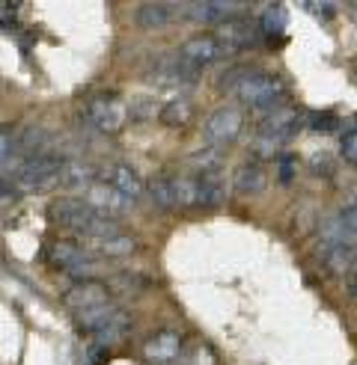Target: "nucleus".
I'll use <instances>...</instances> for the list:
<instances>
[{
	"label": "nucleus",
	"mask_w": 357,
	"mask_h": 365,
	"mask_svg": "<svg viewBox=\"0 0 357 365\" xmlns=\"http://www.w3.org/2000/svg\"><path fill=\"white\" fill-rule=\"evenodd\" d=\"M173 21V6L167 4H143L137 9V27L143 30H164Z\"/></svg>",
	"instance_id": "21"
},
{
	"label": "nucleus",
	"mask_w": 357,
	"mask_h": 365,
	"mask_svg": "<svg viewBox=\"0 0 357 365\" xmlns=\"http://www.w3.org/2000/svg\"><path fill=\"white\" fill-rule=\"evenodd\" d=\"M12 149H15V137L9 128H0V167L12 158Z\"/></svg>",
	"instance_id": "27"
},
{
	"label": "nucleus",
	"mask_w": 357,
	"mask_h": 365,
	"mask_svg": "<svg viewBox=\"0 0 357 365\" xmlns=\"http://www.w3.org/2000/svg\"><path fill=\"white\" fill-rule=\"evenodd\" d=\"M63 300H66V306H69V312L78 315V312H84V309H89V306L107 303V300H111V291H107V285L89 279V282H78L75 288H69Z\"/></svg>",
	"instance_id": "11"
},
{
	"label": "nucleus",
	"mask_w": 357,
	"mask_h": 365,
	"mask_svg": "<svg viewBox=\"0 0 357 365\" xmlns=\"http://www.w3.org/2000/svg\"><path fill=\"white\" fill-rule=\"evenodd\" d=\"M310 125L316 128V131H333L336 116L333 113H316V116H310Z\"/></svg>",
	"instance_id": "30"
},
{
	"label": "nucleus",
	"mask_w": 357,
	"mask_h": 365,
	"mask_svg": "<svg viewBox=\"0 0 357 365\" xmlns=\"http://www.w3.org/2000/svg\"><path fill=\"white\" fill-rule=\"evenodd\" d=\"M232 93L250 110H271L283 98V81L268 75V71H247Z\"/></svg>",
	"instance_id": "2"
},
{
	"label": "nucleus",
	"mask_w": 357,
	"mask_h": 365,
	"mask_svg": "<svg viewBox=\"0 0 357 365\" xmlns=\"http://www.w3.org/2000/svg\"><path fill=\"white\" fill-rule=\"evenodd\" d=\"M51 220L57 226H63V229L84 235V238H93V241H104V238H116V235H122V226L116 220L99 217L84 199H71V196L54 199L51 202Z\"/></svg>",
	"instance_id": "1"
},
{
	"label": "nucleus",
	"mask_w": 357,
	"mask_h": 365,
	"mask_svg": "<svg viewBox=\"0 0 357 365\" xmlns=\"http://www.w3.org/2000/svg\"><path fill=\"white\" fill-rule=\"evenodd\" d=\"M241 128H244V116H241L238 107H232V104L218 107V110H214L203 125V143L208 145V149H221L223 152L226 145H232L238 140Z\"/></svg>",
	"instance_id": "6"
},
{
	"label": "nucleus",
	"mask_w": 357,
	"mask_h": 365,
	"mask_svg": "<svg viewBox=\"0 0 357 365\" xmlns=\"http://www.w3.org/2000/svg\"><path fill=\"white\" fill-rule=\"evenodd\" d=\"M336 220L343 223L346 229L357 232V205H348V208H343V211H339V217H336Z\"/></svg>",
	"instance_id": "31"
},
{
	"label": "nucleus",
	"mask_w": 357,
	"mask_h": 365,
	"mask_svg": "<svg viewBox=\"0 0 357 365\" xmlns=\"http://www.w3.org/2000/svg\"><path fill=\"white\" fill-rule=\"evenodd\" d=\"M221 45L218 39H214L211 33H200V36H191V39L182 45V51H178V60H182L188 68L200 71L206 66H211L214 60H221Z\"/></svg>",
	"instance_id": "10"
},
{
	"label": "nucleus",
	"mask_w": 357,
	"mask_h": 365,
	"mask_svg": "<svg viewBox=\"0 0 357 365\" xmlns=\"http://www.w3.org/2000/svg\"><path fill=\"white\" fill-rule=\"evenodd\" d=\"M221 160H223V152L221 149H208V145H206V149L203 152H193L191 158H188V163H191V170L193 173H218L221 170Z\"/></svg>",
	"instance_id": "26"
},
{
	"label": "nucleus",
	"mask_w": 357,
	"mask_h": 365,
	"mask_svg": "<svg viewBox=\"0 0 357 365\" xmlns=\"http://www.w3.org/2000/svg\"><path fill=\"white\" fill-rule=\"evenodd\" d=\"M295 163H298V160H295L292 155H283V158H280V181H283V185H286V181L292 178V170H295Z\"/></svg>",
	"instance_id": "32"
},
{
	"label": "nucleus",
	"mask_w": 357,
	"mask_h": 365,
	"mask_svg": "<svg viewBox=\"0 0 357 365\" xmlns=\"http://www.w3.org/2000/svg\"><path fill=\"white\" fill-rule=\"evenodd\" d=\"M265 181H268V175H265V167H262V160H256V158H247L241 167L236 170V178H232V187H236L238 193H262L265 190Z\"/></svg>",
	"instance_id": "14"
},
{
	"label": "nucleus",
	"mask_w": 357,
	"mask_h": 365,
	"mask_svg": "<svg viewBox=\"0 0 357 365\" xmlns=\"http://www.w3.org/2000/svg\"><path fill=\"white\" fill-rule=\"evenodd\" d=\"M348 294L357 297V273H351V279H348Z\"/></svg>",
	"instance_id": "35"
},
{
	"label": "nucleus",
	"mask_w": 357,
	"mask_h": 365,
	"mask_svg": "<svg viewBox=\"0 0 357 365\" xmlns=\"http://www.w3.org/2000/svg\"><path fill=\"white\" fill-rule=\"evenodd\" d=\"M176 205H178V208H193V205H200L196 175H176Z\"/></svg>",
	"instance_id": "25"
},
{
	"label": "nucleus",
	"mask_w": 357,
	"mask_h": 365,
	"mask_svg": "<svg viewBox=\"0 0 357 365\" xmlns=\"http://www.w3.org/2000/svg\"><path fill=\"white\" fill-rule=\"evenodd\" d=\"M15 9H18V6H12V4H0V24L9 27V24L15 21Z\"/></svg>",
	"instance_id": "33"
},
{
	"label": "nucleus",
	"mask_w": 357,
	"mask_h": 365,
	"mask_svg": "<svg viewBox=\"0 0 357 365\" xmlns=\"http://www.w3.org/2000/svg\"><path fill=\"white\" fill-rule=\"evenodd\" d=\"M193 116V104L188 98H176V101H167L161 107V122L167 128H185Z\"/></svg>",
	"instance_id": "23"
},
{
	"label": "nucleus",
	"mask_w": 357,
	"mask_h": 365,
	"mask_svg": "<svg viewBox=\"0 0 357 365\" xmlns=\"http://www.w3.org/2000/svg\"><path fill=\"white\" fill-rule=\"evenodd\" d=\"M298 125H301V113H298V107L292 104H277L271 107L262 122H259V145L262 149H277V145L283 143H289L298 131Z\"/></svg>",
	"instance_id": "4"
},
{
	"label": "nucleus",
	"mask_w": 357,
	"mask_h": 365,
	"mask_svg": "<svg viewBox=\"0 0 357 365\" xmlns=\"http://www.w3.org/2000/svg\"><path fill=\"white\" fill-rule=\"evenodd\" d=\"M48 259H51L54 267H60V270L69 273V270H75L81 262H86L89 252H86L78 241H57V244H51Z\"/></svg>",
	"instance_id": "15"
},
{
	"label": "nucleus",
	"mask_w": 357,
	"mask_h": 365,
	"mask_svg": "<svg viewBox=\"0 0 357 365\" xmlns=\"http://www.w3.org/2000/svg\"><path fill=\"white\" fill-rule=\"evenodd\" d=\"M178 354H182V336L176 330H161L143 344V356L155 365H167V362L178 359Z\"/></svg>",
	"instance_id": "12"
},
{
	"label": "nucleus",
	"mask_w": 357,
	"mask_h": 365,
	"mask_svg": "<svg viewBox=\"0 0 357 365\" xmlns=\"http://www.w3.org/2000/svg\"><path fill=\"white\" fill-rule=\"evenodd\" d=\"M15 152L21 160L39 158V155L51 152V134L45 131V128H27V131L15 140Z\"/></svg>",
	"instance_id": "16"
},
{
	"label": "nucleus",
	"mask_w": 357,
	"mask_h": 365,
	"mask_svg": "<svg viewBox=\"0 0 357 365\" xmlns=\"http://www.w3.org/2000/svg\"><path fill=\"white\" fill-rule=\"evenodd\" d=\"M134 238L131 235H116V238H104V241H93V250L99 259H122V255H131L134 252Z\"/></svg>",
	"instance_id": "22"
},
{
	"label": "nucleus",
	"mask_w": 357,
	"mask_h": 365,
	"mask_svg": "<svg viewBox=\"0 0 357 365\" xmlns=\"http://www.w3.org/2000/svg\"><path fill=\"white\" fill-rule=\"evenodd\" d=\"M286 21H289V15H286V9L280 6V4H274V6H265V12H262V18H259V33L262 36H268V39H274V36H280L283 30H286Z\"/></svg>",
	"instance_id": "24"
},
{
	"label": "nucleus",
	"mask_w": 357,
	"mask_h": 365,
	"mask_svg": "<svg viewBox=\"0 0 357 365\" xmlns=\"http://www.w3.org/2000/svg\"><path fill=\"white\" fill-rule=\"evenodd\" d=\"M129 327H131L129 315H125L122 309H119V312H116L111 321H107L104 327H99V330L93 333V344H99L101 351H111L116 341H122V339H125V333H129Z\"/></svg>",
	"instance_id": "18"
},
{
	"label": "nucleus",
	"mask_w": 357,
	"mask_h": 365,
	"mask_svg": "<svg viewBox=\"0 0 357 365\" xmlns=\"http://www.w3.org/2000/svg\"><path fill=\"white\" fill-rule=\"evenodd\" d=\"M196 190H200V205H208V208H218L223 205V199H226V181L218 173H203V175H196Z\"/></svg>",
	"instance_id": "17"
},
{
	"label": "nucleus",
	"mask_w": 357,
	"mask_h": 365,
	"mask_svg": "<svg viewBox=\"0 0 357 365\" xmlns=\"http://www.w3.org/2000/svg\"><path fill=\"white\" fill-rule=\"evenodd\" d=\"M310 9L318 12V15H333V6L331 4H310Z\"/></svg>",
	"instance_id": "34"
},
{
	"label": "nucleus",
	"mask_w": 357,
	"mask_h": 365,
	"mask_svg": "<svg viewBox=\"0 0 357 365\" xmlns=\"http://www.w3.org/2000/svg\"><path fill=\"white\" fill-rule=\"evenodd\" d=\"M86 122L101 134H116L129 122V107L116 93H99L86 104Z\"/></svg>",
	"instance_id": "5"
},
{
	"label": "nucleus",
	"mask_w": 357,
	"mask_h": 365,
	"mask_svg": "<svg viewBox=\"0 0 357 365\" xmlns=\"http://www.w3.org/2000/svg\"><path fill=\"white\" fill-rule=\"evenodd\" d=\"M60 167H63V158L45 152L39 158H30L24 160L15 173V187L24 190V193H42L54 185H60Z\"/></svg>",
	"instance_id": "3"
},
{
	"label": "nucleus",
	"mask_w": 357,
	"mask_h": 365,
	"mask_svg": "<svg viewBox=\"0 0 357 365\" xmlns=\"http://www.w3.org/2000/svg\"><path fill=\"white\" fill-rule=\"evenodd\" d=\"M310 170H313L316 175H331V173H333V158H331V155H313Z\"/></svg>",
	"instance_id": "29"
},
{
	"label": "nucleus",
	"mask_w": 357,
	"mask_h": 365,
	"mask_svg": "<svg viewBox=\"0 0 357 365\" xmlns=\"http://www.w3.org/2000/svg\"><path fill=\"white\" fill-rule=\"evenodd\" d=\"M146 190H149V196L155 199V205H161V208H167V211L178 208V205H176V175H167V173H158L155 178H149V185H146Z\"/></svg>",
	"instance_id": "20"
},
{
	"label": "nucleus",
	"mask_w": 357,
	"mask_h": 365,
	"mask_svg": "<svg viewBox=\"0 0 357 365\" xmlns=\"http://www.w3.org/2000/svg\"><path fill=\"white\" fill-rule=\"evenodd\" d=\"M84 202L93 208L99 217H107V220H116V223H119V217H125V214L131 211L129 199H125L122 193H116L114 187L101 185V181H96V185L86 187V199H84Z\"/></svg>",
	"instance_id": "8"
},
{
	"label": "nucleus",
	"mask_w": 357,
	"mask_h": 365,
	"mask_svg": "<svg viewBox=\"0 0 357 365\" xmlns=\"http://www.w3.org/2000/svg\"><path fill=\"white\" fill-rule=\"evenodd\" d=\"M221 45V53H236V51H247V48H256L259 45V27L250 24L247 18H232V21L221 24L218 30L211 33Z\"/></svg>",
	"instance_id": "7"
},
{
	"label": "nucleus",
	"mask_w": 357,
	"mask_h": 365,
	"mask_svg": "<svg viewBox=\"0 0 357 365\" xmlns=\"http://www.w3.org/2000/svg\"><path fill=\"white\" fill-rule=\"evenodd\" d=\"M99 181V167L93 160H84V158H63V167H60V185L71 187V190H81L89 187Z\"/></svg>",
	"instance_id": "13"
},
{
	"label": "nucleus",
	"mask_w": 357,
	"mask_h": 365,
	"mask_svg": "<svg viewBox=\"0 0 357 365\" xmlns=\"http://www.w3.org/2000/svg\"><path fill=\"white\" fill-rule=\"evenodd\" d=\"M99 181L107 187H114L116 193H122L129 202H134V199H140L143 193H146L143 178L129 167V163H107L104 170L99 167Z\"/></svg>",
	"instance_id": "9"
},
{
	"label": "nucleus",
	"mask_w": 357,
	"mask_h": 365,
	"mask_svg": "<svg viewBox=\"0 0 357 365\" xmlns=\"http://www.w3.org/2000/svg\"><path fill=\"white\" fill-rule=\"evenodd\" d=\"M116 312H119V306H114V300H107V303L89 306V309H84V312H78L75 315V324L81 327V330H86V333H96L99 327H104Z\"/></svg>",
	"instance_id": "19"
},
{
	"label": "nucleus",
	"mask_w": 357,
	"mask_h": 365,
	"mask_svg": "<svg viewBox=\"0 0 357 365\" xmlns=\"http://www.w3.org/2000/svg\"><path fill=\"white\" fill-rule=\"evenodd\" d=\"M339 149H343V158H346L348 163H357V128L343 137V143H339Z\"/></svg>",
	"instance_id": "28"
}]
</instances>
